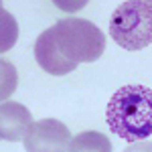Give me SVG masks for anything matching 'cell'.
<instances>
[{
	"label": "cell",
	"mask_w": 152,
	"mask_h": 152,
	"mask_svg": "<svg viewBox=\"0 0 152 152\" xmlns=\"http://www.w3.org/2000/svg\"><path fill=\"white\" fill-rule=\"evenodd\" d=\"M26 152H67L71 144L69 128L55 118L33 122L24 136Z\"/></svg>",
	"instance_id": "obj_4"
},
{
	"label": "cell",
	"mask_w": 152,
	"mask_h": 152,
	"mask_svg": "<svg viewBox=\"0 0 152 152\" xmlns=\"http://www.w3.org/2000/svg\"><path fill=\"white\" fill-rule=\"evenodd\" d=\"M55 43L63 57L73 63H94L104 55L105 37L94 23L85 18H63L53 26Z\"/></svg>",
	"instance_id": "obj_2"
},
{
	"label": "cell",
	"mask_w": 152,
	"mask_h": 152,
	"mask_svg": "<svg viewBox=\"0 0 152 152\" xmlns=\"http://www.w3.org/2000/svg\"><path fill=\"white\" fill-rule=\"evenodd\" d=\"M35 61L39 63V67L49 73V75H55V77H61V75H67L71 71L77 69V63L69 61L67 57L61 55L57 43H55V33H53V26L43 31L39 39L35 43Z\"/></svg>",
	"instance_id": "obj_5"
},
{
	"label": "cell",
	"mask_w": 152,
	"mask_h": 152,
	"mask_svg": "<svg viewBox=\"0 0 152 152\" xmlns=\"http://www.w3.org/2000/svg\"><path fill=\"white\" fill-rule=\"evenodd\" d=\"M110 130L126 142L152 136V89L146 85H124L110 97L105 110Z\"/></svg>",
	"instance_id": "obj_1"
},
{
	"label": "cell",
	"mask_w": 152,
	"mask_h": 152,
	"mask_svg": "<svg viewBox=\"0 0 152 152\" xmlns=\"http://www.w3.org/2000/svg\"><path fill=\"white\" fill-rule=\"evenodd\" d=\"M31 124H33V116L20 102H2L0 104V140H24Z\"/></svg>",
	"instance_id": "obj_6"
},
{
	"label": "cell",
	"mask_w": 152,
	"mask_h": 152,
	"mask_svg": "<svg viewBox=\"0 0 152 152\" xmlns=\"http://www.w3.org/2000/svg\"><path fill=\"white\" fill-rule=\"evenodd\" d=\"M16 85H18L16 67L12 65L8 59L0 57V104L8 102V97L16 91Z\"/></svg>",
	"instance_id": "obj_9"
},
{
	"label": "cell",
	"mask_w": 152,
	"mask_h": 152,
	"mask_svg": "<svg viewBox=\"0 0 152 152\" xmlns=\"http://www.w3.org/2000/svg\"><path fill=\"white\" fill-rule=\"evenodd\" d=\"M18 41V23L6 8H2L0 0V55L10 51Z\"/></svg>",
	"instance_id": "obj_8"
},
{
	"label": "cell",
	"mask_w": 152,
	"mask_h": 152,
	"mask_svg": "<svg viewBox=\"0 0 152 152\" xmlns=\"http://www.w3.org/2000/svg\"><path fill=\"white\" fill-rule=\"evenodd\" d=\"M53 2L65 12H77V10H81L89 0H53Z\"/></svg>",
	"instance_id": "obj_10"
},
{
	"label": "cell",
	"mask_w": 152,
	"mask_h": 152,
	"mask_svg": "<svg viewBox=\"0 0 152 152\" xmlns=\"http://www.w3.org/2000/svg\"><path fill=\"white\" fill-rule=\"evenodd\" d=\"M122 152H152V142L150 140L132 142V144H130V146H126Z\"/></svg>",
	"instance_id": "obj_11"
},
{
	"label": "cell",
	"mask_w": 152,
	"mask_h": 152,
	"mask_svg": "<svg viewBox=\"0 0 152 152\" xmlns=\"http://www.w3.org/2000/svg\"><path fill=\"white\" fill-rule=\"evenodd\" d=\"M144 2H148V4H152V0H144Z\"/></svg>",
	"instance_id": "obj_12"
},
{
	"label": "cell",
	"mask_w": 152,
	"mask_h": 152,
	"mask_svg": "<svg viewBox=\"0 0 152 152\" xmlns=\"http://www.w3.org/2000/svg\"><path fill=\"white\" fill-rule=\"evenodd\" d=\"M110 37L126 51H142L152 45V4L126 0L110 16Z\"/></svg>",
	"instance_id": "obj_3"
},
{
	"label": "cell",
	"mask_w": 152,
	"mask_h": 152,
	"mask_svg": "<svg viewBox=\"0 0 152 152\" xmlns=\"http://www.w3.org/2000/svg\"><path fill=\"white\" fill-rule=\"evenodd\" d=\"M67 152H112V142L102 132L85 130L71 138Z\"/></svg>",
	"instance_id": "obj_7"
}]
</instances>
